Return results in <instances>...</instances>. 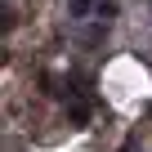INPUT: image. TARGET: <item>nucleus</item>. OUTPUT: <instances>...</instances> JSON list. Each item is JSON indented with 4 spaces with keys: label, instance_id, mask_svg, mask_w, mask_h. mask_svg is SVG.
<instances>
[{
    "label": "nucleus",
    "instance_id": "1",
    "mask_svg": "<svg viewBox=\"0 0 152 152\" xmlns=\"http://www.w3.org/2000/svg\"><path fill=\"white\" fill-rule=\"evenodd\" d=\"M121 152H139V148H121Z\"/></svg>",
    "mask_w": 152,
    "mask_h": 152
}]
</instances>
